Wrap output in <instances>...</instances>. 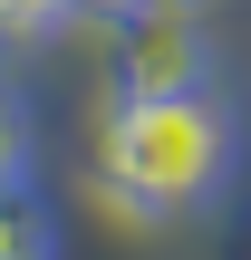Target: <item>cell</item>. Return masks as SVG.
Instances as JSON below:
<instances>
[{
	"mask_svg": "<svg viewBox=\"0 0 251 260\" xmlns=\"http://www.w3.org/2000/svg\"><path fill=\"white\" fill-rule=\"evenodd\" d=\"M242 125L213 87L193 96H116L97 125V193L135 222H184L232 193Z\"/></svg>",
	"mask_w": 251,
	"mask_h": 260,
	"instance_id": "1",
	"label": "cell"
},
{
	"mask_svg": "<svg viewBox=\"0 0 251 260\" xmlns=\"http://www.w3.org/2000/svg\"><path fill=\"white\" fill-rule=\"evenodd\" d=\"M77 0H0V39H39V29H58Z\"/></svg>",
	"mask_w": 251,
	"mask_h": 260,
	"instance_id": "5",
	"label": "cell"
},
{
	"mask_svg": "<svg viewBox=\"0 0 251 260\" xmlns=\"http://www.w3.org/2000/svg\"><path fill=\"white\" fill-rule=\"evenodd\" d=\"M0 260H58V222L29 183H0Z\"/></svg>",
	"mask_w": 251,
	"mask_h": 260,
	"instance_id": "3",
	"label": "cell"
},
{
	"mask_svg": "<svg viewBox=\"0 0 251 260\" xmlns=\"http://www.w3.org/2000/svg\"><path fill=\"white\" fill-rule=\"evenodd\" d=\"M213 77L203 19L184 0H126L116 10V96H193Z\"/></svg>",
	"mask_w": 251,
	"mask_h": 260,
	"instance_id": "2",
	"label": "cell"
},
{
	"mask_svg": "<svg viewBox=\"0 0 251 260\" xmlns=\"http://www.w3.org/2000/svg\"><path fill=\"white\" fill-rule=\"evenodd\" d=\"M0 183H29V106L0 87Z\"/></svg>",
	"mask_w": 251,
	"mask_h": 260,
	"instance_id": "4",
	"label": "cell"
}]
</instances>
